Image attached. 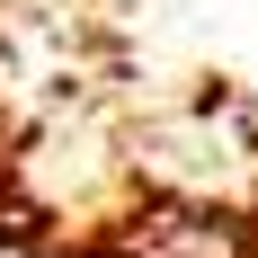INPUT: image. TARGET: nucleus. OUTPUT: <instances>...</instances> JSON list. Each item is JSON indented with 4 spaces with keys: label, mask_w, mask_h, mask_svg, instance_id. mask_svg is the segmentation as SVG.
<instances>
[{
    "label": "nucleus",
    "mask_w": 258,
    "mask_h": 258,
    "mask_svg": "<svg viewBox=\"0 0 258 258\" xmlns=\"http://www.w3.org/2000/svg\"><path fill=\"white\" fill-rule=\"evenodd\" d=\"M134 258H240V240L214 214H160V223H134Z\"/></svg>",
    "instance_id": "obj_1"
}]
</instances>
